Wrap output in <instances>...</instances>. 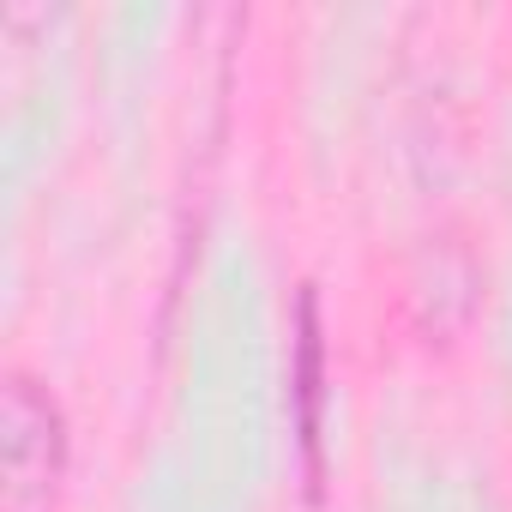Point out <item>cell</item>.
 I'll return each mask as SVG.
<instances>
[{"label": "cell", "instance_id": "obj_1", "mask_svg": "<svg viewBox=\"0 0 512 512\" xmlns=\"http://www.w3.org/2000/svg\"><path fill=\"white\" fill-rule=\"evenodd\" d=\"M0 428V512H55L67 470L61 404L31 374H13L0 392Z\"/></svg>", "mask_w": 512, "mask_h": 512}, {"label": "cell", "instance_id": "obj_2", "mask_svg": "<svg viewBox=\"0 0 512 512\" xmlns=\"http://www.w3.org/2000/svg\"><path fill=\"white\" fill-rule=\"evenodd\" d=\"M320 362H326L320 302H314V290H302V302H296V404H302L296 434H302V452H308V476H320Z\"/></svg>", "mask_w": 512, "mask_h": 512}]
</instances>
